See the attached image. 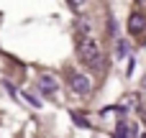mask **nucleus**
<instances>
[{
	"instance_id": "f257e3e1",
	"label": "nucleus",
	"mask_w": 146,
	"mask_h": 138,
	"mask_svg": "<svg viewBox=\"0 0 146 138\" xmlns=\"http://www.w3.org/2000/svg\"><path fill=\"white\" fill-rule=\"evenodd\" d=\"M77 54H80V61H82V64H87V67H92V69L103 67V49H100V44H98L92 36H85V38L80 41Z\"/></svg>"
},
{
	"instance_id": "f03ea898",
	"label": "nucleus",
	"mask_w": 146,
	"mask_h": 138,
	"mask_svg": "<svg viewBox=\"0 0 146 138\" xmlns=\"http://www.w3.org/2000/svg\"><path fill=\"white\" fill-rule=\"evenodd\" d=\"M69 85H72V90H74L77 95H90V92H92V82H90L87 74L72 72V74H69Z\"/></svg>"
},
{
	"instance_id": "7ed1b4c3",
	"label": "nucleus",
	"mask_w": 146,
	"mask_h": 138,
	"mask_svg": "<svg viewBox=\"0 0 146 138\" xmlns=\"http://www.w3.org/2000/svg\"><path fill=\"white\" fill-rule=\"evenodd\" d=\"M144 28H146V15L131 13V15H128V31H131V33H144Z\"/></svg>"
},
{
	"instance_id": "20e7f679",
	"label": "nucleus",
	"mask_w": 146,
	"mask_h": 138,
	"mask_svg": "<svg viewBox=\"0 0 146 138\" xmlns=\"http://www.w3.org/2000/svg\"><path fill=\"white\" fill-rule=\"evenodd\" d=\"M38 85H41V90L44 92H56V79L51 77V74H41V79H38Z\"/></svg>"
},
{
	"instance_id": "39448f33",
	"label": "nucleus",
	"mask_w": 146,
	"mask_h": 138,
	"mask_svg": "<svg viewBox=\"0 0 146 138\" xmlns=\"http://www.w3.org/2000/svg\"><path fill=\"white\" fill-rule=\"evenodd\" d=\"M133 136V128L128 125V123H118V128H115V138H131Z\"/></svg>"
},
{
	"instance_id": "423d86ee",
	"label": "nucleus",
	"mask_w": 146,
	"mask_h": 138,
	"mask_svg": "<svg viewBox=\"0 0 146 138\" xmlns=\"http://www.w3.org/2000/svg\"><path fill=\"white\" fill-rule=\"evenodd\" d=\"M128 51H131V46H128V41H121V38H118V44H115V54H118V56L123 59V56H126Z\"/></svg>"
},
{
	"instance_id": "0eeeda50",
	"label": "nucleus",
	"mask_w": 146,
	"mask_h": 138,
	"mask_svg": "<svg viewBox=\"0 0 146 138\" xmlns=\"http://www.w3.org/2000/svg\"><path fill=\"white\" fill-rule=\"evenodd\" d=\"M67 3H69L74 10H82V5H85V0H67Z\"/></svg>"
},
{
	"instance_id": "6e6552de",
	"label": "nucleus",
	"mask_w": 146,
	"mask_h": 138,
	"mask_svg": "<svg viewBox=\"0 0 146 138\" xmlns=\"http://www.w3.org/2000/svg\"><path fill=\"white\" fill-rule=\"evenodd\" d=\"M72 118H74V123H77V125H82V128H90V123H87V120H82L80 115H72Z\"/></svg>"
}]
</instances>
